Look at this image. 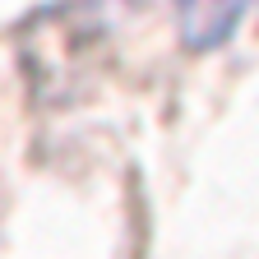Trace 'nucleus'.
Listing matches in <instances>:
<instances>
[{"instance_id":"1","label":"nucleus","mask_w":259,"mask_h":259,"mask_svg":"<svg viewBox=\"0 0 259 259\" xmlns=\"http://www.w3.org/2000/svg\"><path fill=\"white\" fill-rule=\"evenodd\" d=\"M250 0H181V32L190 47H218L241 23Z\"/></svg>"}]
</instances>
